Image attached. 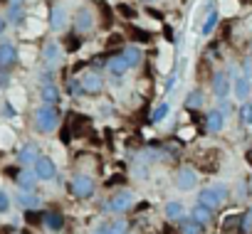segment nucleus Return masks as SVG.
Instances as JSON below:
<instances>
[{
    "instance_id": "obj_27",
    "label": "nucleus",
    "mask_w": 252,
    "mask_h": 234,
    "mask_svg": "<svg viewBox=\"0 0 252 234\" xmlns=\"http://www.w3.org/2000/svg\"><path fill=\"white\" fill-rule=\"evenodd\" d=\"M203 104H205V96H203V91H198V89L190 91V94L186 96V108H190V111H193V108L198 111Z\"/></svg>"
},
{
    "instance_id": "obj_10",
    "label": "nucleus",
    "mask_w": 252,
    "mask_h": 234,
    "mask_svg": "<svg viewBox=\"0 0 252 234\" xmlns=\"http://www.w3.org/2000/svg\"><path fill=\"white\" fill-rule=\"evenodd\" d=\"M67 23H69L67 10H64L62 5H55V8L50 10V27H52L55 32H60V30H64V27H67Z\"/></svg>"
},
{
    "instance_id": "obj_3",
    "label": "nucleus",
    "mask_w": 252,
    "mask_h": 234,
    "mask_svg": "<svg viewBox=\"0 0 252 234\" xmlns=\"http://www.w3.org/2000/svg\"><path fill=\"white\" fill-rule=\"evenodd\" d=\"M230 197V190H227V185H213V187H205V190H200V195H198V202H203V205H208L210 209H215V207H220L225 200Z\"/></svg>"
},
{
    "instance_id": "obj_25",
    "label": "nucleus",
    "mask_w": 252,
    "mask_h": 234,
    "mask_svg": "<svg viewBox=\"0 0 252 234\" xmlns=\"http://www.w3.org/2000/svg\"><path fill=\"white\" fill-rule=\"evenodd\" d=\"M40 94H42V101H45V104H57V101H60V89H57L55 84H50V81L42 84V91H40Z\"/></svg>"
},
{
    "instance_id": "obj_44",
    "label": "nucleus",
    "mask_w": 252,
    "mask_h": 234,
    "mask_svg": "<svg viewBox=\"0 0 252 234\" xmlns=\"http://www.w3.org/2000/svg\"><path fill=\"white\" fill-rule=\"evenodd\" d=\"M250 57H252V54H250Z\"/></svg>"
},
{
    "instance_id": "obj_20",
    "label": "nucleus",
    "mask_w": 252,
    "mask_h": 234,
    "mask_svg": "<svg viewBox=\"0 0 252 234\" xmlns=\"http://www.w3.org/2000/svg\"><path fill=\"white\" fill-rule=\"evenodd\" d=\"M121 54H124V59H126V62H129V67H139V64H141V59H144V54H141V50H139L136 45H126Z\"/></svg>"
},
{
    "instance_id": "obj_22",
    "label": "nucleus",
    "mask_w": 252,
    "mask_h": 234,
    "mask_svg": "<svg viewBox=\"0 0 252 234\" xmlns=\"http://www.w3.org/2000/svg\"><path fill=\"white\" fill-rule=\"evenodd\" d=\"M18 205H20L23 209H37V207H40V197L32 195V192H28V190H23V192L18 195Z\"/></svg>"
},
{
    "instance_id": "obj_11",
    "label": "nucleus",
    "mask_w": 252,
    "mask_h": 234,
    "mask_svg": "<svg viewBox=\"0 0 252 234\" xmlns=\"http://www.w3.org/2000/svg\"><path fill=\"white\" fill-rule=\"evenodd\" d=\"M213 94L218 99H227V94H230V77L225 72H215V77H213Z\"/></svg>"
},
{
    "instance_id": "obj_13",
    "label": "nucleus",
    "mask_w": 252,
    "mask_h": 234,
    "mask_svg": "<svg viewBox=\"0 0 252 234\" xmlns=\"http://www.w3.org/2000/svg\"><path fill=\"white\" fill-rule=\"evenodd\" d=\"M176 222H178V229H181L183 234H203V229H205L193 214H183V217L176 219Z\"/></svg>"
},
{
    "instance_id": "obj_24",
    "label": "nucleus",
    "mask_w": 252,
    "mask_h": 234,
    "mask_svg": "<svg viewBox=\"0 0 252 234\" xmlns=\"http://www.w3.org/2000/svg\"><path fill=\"white\" fill-rule=\"evenodd\" d=\"M183 214H186V207H183L181 200H171V202H166V217H168V219H181Z\"/></svg>"
},
{
    "instance_id": "obj_40",
    "label": "nucleus",
    "mask_w": 252,
    "mask_h": 234,
    "mask_svg": "<svg viewBox=\"0 0 252 234\" xmlns=\"http://www.w3.org/2000/svg\"><path fill=\"white\" fill-rule=\"evenodd\" d=\"M0 86H8V77L5 74H0Z\"/></svg>"
},
{
    "instance_id": "obj_15",
    "label": "nucleus",
    "mask_w": 252,
    "mask_h": 234,
    "mask_svg": "<svg viewBox=\"0 0 252 234\" xmlns=\"http://www.w3.org/2000/svg\"><path fill=\"white\" fill-rule=\"evenodd\" d=\"M250 81H252L250 77H245V74H235V99L247 101L250 89H252V84H250Z\"/></svg>"
},
{
    "instance_id": "obj_5",
    "label": "nucleus",
    "mask_w": 252,
    "mask_h": 234,
    "mask_svg": "<svg viewBox=\"0 0 252 234\" xmlns=\"http://www.w3.org/2000/svg\"><path fill=\"white\" fill-rule=\"evenodd\" d=\"M94 13H92V8H79L77 10V15H74V30L79 32V35H87L92 27H94Z\"/></svg>"
},
{
    "instance_id": "obj_7",
    "label": "nucleus",
    "mask_w": 252,
    "mask_h": 234,
    "mask_svg": "<svg viewBox=\"0 0 252 234\" xmlns=\"http://www.w3.org/2000/svg\"><path fill=\"white\" fill-rule=\"evenodd\" d=\"M35 175H37L40 180H52V178L57 175L55 160H52V158H37V160H35Z\"/></svg>"
},
{
    "instance_id": "obj_34",
    "label": "nucleus",
    "mask_w": 252,
    "mask_h": 234,
    "mask_svg": "<svg viewBox=\"0 0 252 234\" xmlns=\"http://www.w3.org/2000/svg\"><path fill=\"white\" fill-rule=\"evenodd\" d=\"M8 207H10V197H8V192L0 190V212H8Z\"/></svg>"
},
{
    "instance_id": "obj_26",
    "label": "nucleus",
    "mask_w": 252,
    "mask_h": 234,
    "mask_svg": "<svg viewBox=\"0 0 252 234\" xmlns=\"http://www.w3.org/2000/svg\"><path fill=\"white\" fill-rule=\"evenodd\" d=\"M23 20H25V10H23V5H20V3H10V8H8V23L20 25Z\"/></svg>"
},
{
    "instance_id": "obj_19",
    "label": "nucleus",
    "mask_w": 252,
    "mask_h": 234,
    "mask_svg": "<svg viewBox=\"0 0 252 234\" xmlns=\"http://www.w3.org/2000/svg\"><path fill=\"white\" fill-rule=\"evenodd\" d=\"M42 224H45L47 229H52V232H60V229L64 227V217H62L60 212H45V214H42Z\"/></svg>"
},
{
    "instance_id": "obj_39",
    "label": "nucleus",
    "mask_w": 252,
    "mask_h": 234,
    "mask_svg": "<svg viewBox=\"0 0 252 234\" xmlns=\"http://www.w3.org/2000/svg\"><path fill=\"white\" fill-rule=\"evenodd\" d=\"M119 10H121L126 18H134V15H136V10H131V8H119Z\"/></svg>"
},
{
    "instance_id": "obj_18",
    "label": "nucleus",
    "mask_w": 252,
    "mask_h": 234,
    "mask_svg": "<svg viewBox=\"0 0 252 234\" xmlns=\"http://www.w3.org/2000/svg\"><path fill=\"white\" fill-rule=\"evenodd\" d=\"M190 214H193L203 227L213 224V209H210L208 205H203V202H195V205H193V209H190Z\"/></svg>"
},
{
    "instance_id": "obj_33",
    "label": "nucleus",
    "mask_w": 252,
    "mask_h": 234,
    "mask_svg": "<svg viewBox=\"0 0 252 234\" xmlns=\"http://www.w3.org/2000/svg\"><path fill=\"white\" fill-rule=\"evenodd\" d=\"M25 212H28L25 217H28V222H30V224H40V222H42V214H37L35 209H25Z\"/></svg>"
},
{
    "instance_id": "obj_35",
    "label": "nucleus",
    "mask_w": 252,
    "mask_h": 234,
    "mask_svg": "<svg viewBox=\"0 0 252 234\" xmlns=\"http://www.w3.org/2000/svg\"><path fill=\"white\" fill-rule=\"evenodd\" d=\"M242 74H245V77H250V79H252V57H250V59H247V62H245V64H242Z\"/></svg>"
},
{
    "instance_id": "obj_12",
    "label": "nucleus",
    "mask_w": 252,
    "mask_h": 234,
    "mask_svg": "<svg viewBox=\"0 0 252 234\" xmlns=\"http://www.w3.org/2000/svg\"><path fill=\"white\" fill-rule=\"evenodd\" d=\"M82 86H84L87 94H99V91L104 89V79L92 69V72H87V74L82 77Z\"/></svg>"
},
{
    "instance_id": "obj_1",
    "label": "nucleus",
    "mask_w": 252,
    "mask_h": 234,
    "mask_svg": "<svg viewBox=\"0 0 252 234\" xmlns=\"http://www.w3.org/2000/svg\"><path fill=\"white\" fill-rule=\"evenodd\" d=\"M35 126L40 133H52L60 126V111L55 104H45L35 111Z\"/></svg>"
},
{
    "instance_id": "obj_4",
    "label": "nucleus",
    "mask_w": 252,
    "mask_h": 234,
    "mask_svg": "<svg viewBox=\"0 0 252 234\" xmlns=\"http://www.w3.org/2000/svg\"><path fill=\"white\" fill-rule=\"evenodd\" d=\"M94 187H96V185H94V178H89V175H74L72 182H69L72 195L79 197V200L92 197V195H94Z\"/></svg>"
},
{
    "instance_id": "obj_31",
    "label": "nucleus",
    "mask_w": 252,
    "mask_h": 234,
    "mask_svg": "<svg viewBox=\"0 0 252 234\" xmlns=\"http://www.w3.org/2000/svg\"><path fill=\"white\" fill-rule=\"evenodd\" d=\"M240 229H242V232H252V209H247V212L242 214V224H240Z\"/></svg>"
},
{
    "instance_id": "obj_43",
    "label": "nucleus",
    "mask_w": 252,
    "mask_h": 234,
    "mask_svg": "<svg viewBox=\"0 0 252 234\" xmlns=\"http://www.w3.org/2000/svg\"><path fill=\"white\" fill-rule=\"evenodd\" d=\"M10 3H20V5H23V0H10Z\"/></svg>"
},
{
    "instance_id": "obj_2",
    "label": "nucleus",
    "mask_w": 252,
    "mask_h": 234,
    "mask_svg": "<svg viewBox=\"0 0 252 234\" xmlns=\"http://www.w3.org/2000/svg\"><path fill=\"white\" fill-rule=\"evenodd\" d=\"M134 202H136V195L131 190H119L116 195L109 197V202L104 205V209H109L114 214H124V212H129L134 207Z\"/></svg>"
},
{
    "instance_id": "obj_41",
    "label": "nucleus",
    "mask_w": 252,
    "mask_h": 234,
    "mask_svg": "<svg viewBox=\"0 0 252 234\" xmlns=\"http://www.w3.org/2000/svg\"><path fill=\"white\" fill-rule=\"evenodd\" d=\"M5 30V18H0V32Z\"/></svg>"
},
{
    "instance_id": "obj_6",
    "label": "nucleus",
    "mask_w": 252,
    "mask_h": 234,
    "mask_svg": "<svg viewBox=\"0 0 252 234\" xmlns=\"http://www.w3.org/2000/svg\"><path fill=\"white\" fill-rule=\"evenodd\" d=\"M176 185H178V190H183V192L193 190V187L198 185V173H195L193 168H181L178 175H176Z\"/></svg>"
},
{
    "instance_id": "obj_38",
    "label": "nucleus",
    "mask_w": 252,
    "mask_h": 234,
    "mask_svg": "<svg viewBox=\"0 0 252 234\" xmlns=\"http://www.w3.org/2000/svg\"><path fill=\"white\" fill-rule=\"evenodd\" d=\"M3 113H5V116H15V108H13L10 104H5V106H3Z\"/></svg>"
},
{
    "instance_id": "obj_30",
    "label": "nucleus",
    "mask_w": 252,
    "mask_h": 234,
    "mask_svg": "<svg viewBox=\"0 0 252 234\" xmlns=\"http://www.w3.org/2000/svg\"><path fill=\"white\" fill-rule=\"evenodd\" d=\"M240 119H242L245 126H252V104H250V101L242 104V108H240Z\"/></svg>"
},
{
    "instance_id": "obj_28",
    "label": "nucleus",
    "mask_w": 252,
    "mask_h": 234,
    "mask_svg": "<svg viewBox=\"0 0 252 234\" xmlns=\"http://www.w3.org/2000/svg\"><path fill=\"white\" fill-rule=\"evenodd\" d=\"M168 111H171V106H168V101H161L154 111H151V124H158V121H163L166 116H168Z\"/></svg>"
},
{
    "instance_id": "obj_32",
    "label": "nucleus",
    "mask_w": 252,
    "mask_h": 234,
    "mask_svg": "<svg viewBox=\"0 0 252 234\" xmlns=\"http://www.w3.org/2000/svg\"><path fill=\"white\" fill-rule=\"evenodd\" d=\"M178 79H181V77H178V72H173V74L168 77V81H166V94H171V91L178 86Z\"/></svg>"
},
{
    "instance_id": "obj_36",
    "label": "nucleus",
    "mask_w": 252,
    "mask_h": 234,
    "mask_svg": "<svg viewBox=\"0 0 252 234\" xmlns=\"http://www.w3.org/2000/svg\"><path fill=\"white\" fill-rule=\"evenodd\" d=\"M92 234H109V222H104V224H99Z\"/></svg>"
},
{
    "instance_id": "obj_21",
    "label": "nucleus",
    "mask_w": 252,
    "mask_h": 234,
    "mask_svg": "<svg viewBox=\"0 0 252 234\" xmlns=\"http://www.w3.org/2000/svg\"><path fill=\"white\" fill-rule=\"evenodd\" d=\"M35 180H37V175H35V173H30V170H23V173H18V175H15V182H18L23 190H28V192H32V190H35Z\"/></svg>"
},
{
    "instance_id": "obj_17",
    "label": "nucleus",
    "mask_w": 252,
    "mask_h": 234,
    "mask_svg": "<svg viewBox=\"0 0 252 234\" xmlns=\"http://www.w3.org/2000/svg\"><path fill=\"white\" fill-rule=\"evenodd\" d=\"M37 158H40V156H37V146H35V143H25V146L20 148V153H18V163H20V165H35Z\"/></svg>"
},
{
    "instance_id": "obj_16",
    "label": "nucleus",
    "mask_w": 252,
    "mask_h": 234,
    "mask_svg": "<svg viewBox=\"0 0 252 234\" xmlns=\"http://www.w3.org/2000/svg\"><path fill=\"white\" fill-rule=\"evenodd\" d=\"M106 69H109L114 77H124V74L129 72L131 67H129V62L124 59V54H114V57L106 62Z\"/></svg>"
},
{
    "instance_id": "obj_23",
    "label": "nucleus",
    "mask_w": 252,
    "mask_h": 234,
    "mask_svg": "<svg viewBox=\"0 0 252 234\" xmlns=\"http://www.w3.org/2000/svg\"><path fill=\"white\" fill-rule=\"evenodd\" d=\"M218 23H220V13L218 10H210L208 13V18H205V23H203V27H200V32L208 37V35H213L215 32V27H218Z\"/></svg>"
},
{
    "instance_id": "obj_8",
    "label": "nucleus",
    "mask_w": 252,
    "mask_h": 234,
    "mask_svg": "<svg viewBox=\"0 0 252 234\" xmlns=\"http://www.w3.org/2000/svg\"><path fill=\"white\" fill-rule=\"evenodd\" d=\"M205 129H208L210 133H220V131L225 129V113H222L220 108L208 111V116H205Z\"/></svg>"
},
{
    "instance_id": "obj_9",
    "label": "nucleus",
    "mask_w": 252,
    "mask_h": 234,
    "mask_svg": "<svg viewBox=\"0 0 252 234\" xmlns=\"http://www.w3.org/2000/svg\"><path fill=\"white\" fill-rule=\"evenodd\" d=\"M15 59H18L15 45H13V42H0V69L5 72L8 67L15 64Z\"/></svg>"
},
{
    "instance_id": "obj_42",
    "label": "nucleus",
    "mask_w": 252,
    "mask_h": 234,
    "mask_svg": "<svg viewBox=\"0 0 252 234\" xmlns=\"http://www.w3.org/2000/svg\"><path fill=\"white\" fill-rule=\"evenodd\" d=\"M247 160H250V165H252V153H247Z\"/></svg>"
},
{
    "instance_id": "obj_29",
    "label": "nucleus",
    "mask_w": 252,
    "mask_h": 234,
    "mask_svg": "<svg viewBox=\"0 0 252 234\" xmlns=\"http://www.w3.org/2000/svg\"><path fill=\"white\" fill-rule=\"evenodd\" d=\"M126 232H129V222L126 219L116 217V219L109 222V234H126Z\"/></svg>"
},
{
    "instance_id": "obj_37",
    "label": "nucleus",
    "mask_w": 252,
    "mask_h": 234,
    "mask_svg": "<svg viewBox=\"0 0 252 234\" xmlns=\"http://www.w3.org/2000/svg\"><path fill=\"white\" fill-rule=\"evenodd\" d=\"M67 50H69V52L79 50V37H72V40H69V45H67Z\"/></svg>"
},
{
    "instance_id": "obj_14",
    "label": "nucleus",
    "mask_w": 252,
    "mask_h": 234,
    "mask_svg": "<svg viewBox=\"0 0 252 234\" xmlns=\"http://www.w3.org/2000/svg\"><path fill=\"white\" fill-rule=\"evenodd\" d=\"M42 57H45V62H47L50 67H57L60 59H62V47H60V42H47V45L42 47Z\"/></svg>"
}]
</instances>
